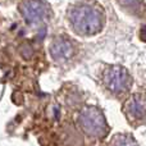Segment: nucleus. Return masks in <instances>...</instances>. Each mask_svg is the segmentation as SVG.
Here are the masks:
<instances>
[{
	"instance_id": "1",
	"label": "nucleus",
	"mask_w": 146,
	"mask_h": 146,
	"mask_svg": "<svg viewBox=\"0 0 146 146\" xmlns=\"http://www.w3.org/2000/svg\"><path fill=\"white\" fill-rule=\"evenodd\" d=\"M71 21L76 32L90 36L100 32L103 28V13L98 7L91 4H77L69 10Z\"/></svg>"
},
{
	"instance_id": "2",
	"label": "nucleus",
	"mask_w": 146,
	"mask_h": 146,
	"mask_svg": "<svg viewBox=\"0 0 146 146\" xmlns=\"http://www.w3.org/2000/svg\"><path fill=\"white\" fill-rule=\"evenodd\" d=\"M80 124L82 129L92 137H103L108 132V124L100 110L94 106L86 108L80 114Z\"/></svg>"
},
{
	"instance_id": "3",
	"label": "nucleus",
	"mask_w": 146,
	"mask_h": 146,
	"mask_svg": "<svg viewBox=\"0 0 146 146\" xmlns=\"http://www.w3.org/2000/svg\"><path fill=\"white\" fill-rule=\"evenodd\" d=\"M104 85L109 91L114 94L126 92L131 86V77L128 72L119 66H113L108 68L104 73Z\"/></svg>"
},
{
	"instance_id": "4",
	"label": "nucleus",
	"mask_w": 146,
	"mask_h": 146,
	"mask_svg": "<svg viewBox=\"0 0 146 146\" xmlns=\"http://www.w3.org/2000/svg\"><path fill=\"white\" fill-rule=\"evenodd\" d=\"M19 10L23 18L32 25L41 23L49 15V8L41 0H25L21 4Z\"/></svg>"
},
{
	"instance_id": "5",
	"label": "nucleus",
	"mask_w": 146,
	"mask_h": 146,
	"mask_svg": "<svg viewBox=\"0 0 146 146\" xmlns=\"http://www.w3.org/2000/svg\"><path fill=\"white\" fill-rule=\"evenodd\" d=\"M49 51H50L51 56H53L55 60H66V59H68L72 56L73 45L68 38L58 37L53 41Z\"/></svg>"
},
{
	"instance_id": "6",
	"label": "nucleus",
	"mask_w": 146,
	"mask_h": 146,
	"mask_svg": "<svg viewBox=\"0 0 146 146\" xmlns=\"http://www.w3.org/2000/svg\"><path fill=\"white\" fill-rule=\"evenodd\" d=\"M126 111L131 118L141 119L146 114V106L141 99L135 96V98L129 99V101L126 104Z\"/></svg>"
},
{
	"instance_id": "7",
	"label": "nucleus",
	"mask_w": 146,
	"mask_h": 146,
	"mask_svg": "<svg viewBox=\"0 0 146 146\" xmlns=\"http://www.w3.org/2000/svg\"><path fill=\"white\" fill-rule=\"evenodd\" d=\"M141 40L146 42V25L141 28Z\"/></svg>"
}]
</instances>
